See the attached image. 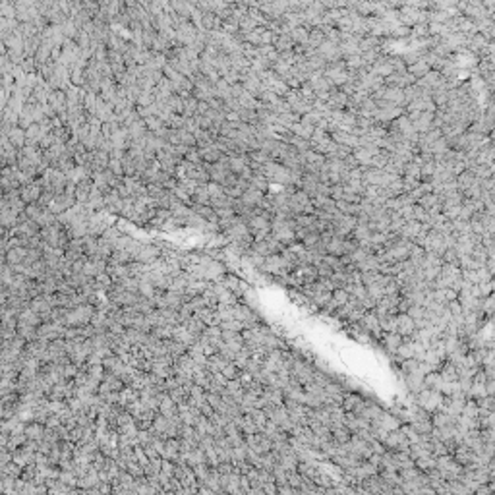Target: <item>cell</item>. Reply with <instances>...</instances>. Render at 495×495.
I'll return each mask as SVG.
<instances>
[{"instance_id":"5b68a950","label":"cell","mask_w":495,"mask_h":495,"mask_svg":"<svg viewBox=\"0 0 495 495\" xmlns=\"http://www.w3.org/2000/svg\"><path fill=\"white\" fill-rule=\"evenodd\" d=\"M314 371L315 368L310 366V362L298 358V360L294 362L292 368H290V377H292L294 381L300 383V385H306V383H310L314 379Z\"/></svg>"},{"instance_id":"9a60e30c","label":"cell","mask_w":495,"mask_h":495,"mask_svg":"<svg viewBox=\"0 0 495 495\" xmlns=\"http://www.w3.org/2000/svg\"><path fill=\"white\" fill-rule=\"evenodd\" d=\"M381 412L383 410L377 405H373V403H368V401H366V405H364V408L358 412V416L364 418V420H368V422H373V420H375Z\"/></svg>"},{"instance_id":"6da1fadb","label":"cell","mask_w":495,"mask_h":495,"mask_svg":"<svg viewBox=\"0 0 495 495\" xmlns=\"http://www.w3.org/2000/svg\"><path fill=\"white\" fill-rule=\"evenodd\" d=\"M435 468H437V472L441 474V478L445 480V482H451V480H458L462 472H464V466L462 464H458L454 458H453V454H441V456H437V464H435Z\"/></svg>"},{"instance_id":"7a4b0ae2","label":"cell","mask_w":495,"mask_h":495,"mask_svg":"<svg viewBox=\"0 0 495 495\" xmlns=\"http://www.w3.org/2000/svg\"><path fill=\"white\" fill-rule=\"evenodd\" d=\"M418 406L420 408H424L426 412H437L439 410V406H441V403H443V395L439 393V391H435V389H429V387H426V389H422L418 395Z\"/></svg>"},{"instance_id":"5bb4252c","label":"cell","mask_w":495,"mask_h":495,"mask_svg":"<svg viewBox=\"0 0 495 495\" xmlns=\"http://www.w3.org/2000/svg\"><path fill=\"white\" fill-rule=\"evenodd\" d=\"M403 338L405 337H401L397 331H391V333H385L383 335V346L391 352V354H395L397 352V348L401 346V342H403Z\"/></svg>"},{"instance_id":"44dd1931","label":"cell","mask_w":495,"mask_h":495,"mask_svg":"<svg viewBox=\"0 0 495 495\" xmlns=\"http://www.w3.org/2000/svg\"><path fill=\"white\" fill-rule=\"evenodd\" d=\"M348 298H350V294L346 292L344 289H335V290H331V300H333V302L337 304V308H338V306H342V304H344V302H346Z\"/></svg>"},{"instance_id":"d6986e66","label":"cell","mask_w":495,"mask_h":495,"mask_svg":"<svg viewBox=\"0 0 495 495\" xmlns=\"http://www.w3.org/2000/svg\"><path fill=\"white\" fill-rule=\"evenodd\" d=\"M410 426L416 429L418 433H422V435H428V433H431V429H433L431 418H420V420H414V422H410Z\"/></svg>"},{"instance_id":"8fae6325","label":"cell","mask_w":495,"mask_h":495,"mask_svg":"<svg viewBox=\"0 0 495 495\" xmlns=\"http://www.w3.org/2000/svg\"><path fill=\"white\" fill-rule=\"evenodd\" d=\"M364 405H366V401L362 399L360 395H356V393H346L344 399H342V403H340L344 412H354V414H358L362 408H364Z\"/></svg>"},{"instance_id":"9c48e42d","label":"cell","mask_w":495,"mask_h":495,"mask_svg":"<svg viewBox=\"0 0 495 495\" xmlns=\"http://www.w3.org/2000/svg\"><path fill=\"white\" fill-rule=\"evenodd\" d=\"M261 433H263L265 437H269L273 443H279V441H287V439H289V433H287L283 428H279V426H277L275 422H271V420L265 422Z\"/></svg>"},{"instance_id":"e0dca14e","label":"cell","mask_w":495,"mask_h":495,"mask_svg":"<svg viewBox=\"0 0 495 495\" xmlns=\"http://www.w3.org/2000/svg\"><path fill=\"white\" fill-rule=\"evenodd\" d=\"M350 431L348 428L342 424V426H337V428H331V439L333 441H337V443H346L348 439H350Z\"/></svg>"},{"instance_id":"ba28073f","label":"cell","mask_w":495,"mask_h":495,"mask_svg":"<svg viewBox=\"0 0 495 495\" xmlns=\"http://www.w3.org/2000/svg\"><path fill=\"white\" fill-rule=\"evenodd\" d=\"M342 424L348 428L350 433H360L364 429H370V422L368 420H364L360 418L358 414H354V412H344V420H342Z\"/></svg>"},{"instance_id":"7402d4cb","label":"cell","mask_w":495,"mask_h":495,"mask_svg":"<svg viewBox=\"0 0 495 495\" xmlns=\"http://www.w3.org/2000/svg\"><path fill=\"white\" fill-rule=\"evenodd\" d=\"M249 226H251L253 230H269L271 228L265 217H253V219L249 221Z\"/></svg>"},{"instance_id":"8992f818","label":"cell","mask_w":495,"mask_h":495,"mask_svg":"<svg viewBox=\"0 0 495 495\" xmlns=\"http://www.w3.org/2000/svg\"><path fill=\"white\" fill-rule=\"evenodd\" d=\"M441 265H443V261H441L439 255L426 251V253H424V259H422V263H420V271H422V275H424L426 281H433V279L437 277L439 269H441Z\"/></svg>"},{"instance_id":"277c9868","label":"cell","mask_w":495,"mask_h":495,"mask_svg":"<svg viewBox=\"0 0 495 495\" xmlns=\"http://www.w3.org/2000/svg\"><path fill=\"white\" fill-rule=\"evenodd\" d=\"M283 244L273 236V234H267L263 240H257V242H251V246L249 249L253 251V253H257V255H263V257H267V255H273V253H281V249H283Z\"/></svg>"},{"instance_id":"ffe728a7","label":"cell","mask_w":495,"mask_h":495,"mask_svg":"<svg viewBox=\"0 0 495 495\" xmlns=\"http://www.w3.org/2000/svg\"><path fill=\"white\" fill-rule=\"evenodd\" d=\"M439 375H441L445 381H456V379H458V375H456V366L451 364V362H447V364L441 368Z\"/></svg>"},{"instance_id":"2e32d148","label":"cell","mask_w":495,"mask_h":495,"mask_svg":"<svg viewBox=\"0 0 495 495\" xmlns=\"http://www.w3.org/2000/svg\"><path fill=\"white\" fill-rule=\"evenodd\" d=\"M356 269L364 273V271H377L379 269V259L375 257V253H370L368 257H364L360 263H356Z\"/></svg>"},{"instance_id":"52a82bcc","label":"cell","mask_w":495,"mask_h":495,"mask_svg":"<svg viewBox=\"0 0 495 495\" xmlns=\"http://www.w3.org/2000/svg\"><path fill=\"white\" fill-rule=\"evenodd\" d=\"M360 329L366 333V335H373V337H379L381 335V327H379V317L373 310H366L364 315L360 317L358 321Z\"/></svg>"},{"instance_id":"30bf717a","label":"cell","mask_w":495,"mask_h":495,"mask_svg":"<svg viewBox=\"0 0 495 495\" xmlns=\"http://www.w3.org/2000/svg\"><path fill=\"white\" fill-rule=\"evenodd\" d=\"M414 329H416V323H414V319L410 317V315L406 314H397V333L401 335V337H410L412 333H414Z\"/></svg>"},{"instance_id":"4fadbf2b","label":"cell","mask_w":495,"mask_h":495,"mask_svg":"<svg viewBox=\"0 0 495 495\" xmlns=\"http://www.w3.org/2000/svg\"><path fill=\"white\" fill-rule=\"evenodd\" d=\"M424 230H428V228H426V226H422L420 223H408V225L401 226V230H399V232H401V238H406V240H410V242H412V240H416V238H418Z\"/></svg>"},{"instance_id":"ac0fdd59","label":"cell","mask_w":495,"mask_h":495,"mask_svg":"<svg viewBox=\"0 0 495 495\" xmlns=\"http://www.w3.org/2000/svg\"><path fill=\"white\" fill-rule=\"evenodd\" d=\"M414 464H416V468H420L422 472H428V470H431V468H435V464H437V456L428 454V456L416 458V460H414Z\"/></svg>"},{"instance_id":"3957f363","label":"cell","mask_w":495,"mask_h":495,"mask_svg":"<svg viewBox=\"0 0 495 495\" xmlns=\"http://www.w3.org/2000/svg\"><path fill=\"white\" fill-rule=\"evenodd\" d=\"M381 443L385 445V449L389 451H408V447H410V441H408V437H406L403 428L387 431V435L383 437Z\"/></svg>"},{"instance_id":"7c38bea8","label":"cell","mask_w":495,"mask_h":495,"mask_svg":"<svg viewBox=\"0 0 495 495\" xmlns=\"http://www.w3.org/2000/svg\"><path fill=\"white\" fill-rule=\"evenodd\" d=\"M406 385H408V391L418 395L422 389H426L424 385V373L418 370V371H412V373H406Z\"/></svg>"}]
</instances>
